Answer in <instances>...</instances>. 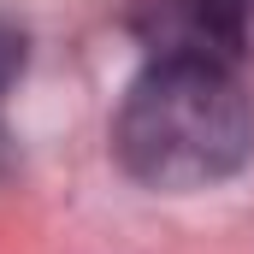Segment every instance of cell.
<instances>
[{"instance_id": "cell-1", "label": "cell", "mask_w": 254, "mask_h": 254, "mask_svg": "<svg viewBox=\"0 0 254 254\" xmlns=\"http://www.w3.org/2000/svg\"><path fill=\"white\" fill-rule=\"evenodd\" d=\"M113 154L166 195L213 190L254 160V95L237 60L154 54L113 119Z\"/></svg>"}, {"instance_id": "cell-3", "label": "cell", "mask_w": 254, "mask_h": 254, "mask_svg": "<svg viewBox=\"0 0 254 254\" xmlns=\"http://www.w3.org/2000/svg\"><path fill=\"white\" fill-rule=\"evenodd\" d=\"M249 6H254V0H249Z\"/></svg>"}, {"instance_id": "cell-2", "label": "cell", "mask_w": 254, "mask_h": 254, "mask_svg": "<svg viewBox=\"0 0 254 254\" xmlns=\"http://www.w3.org/2000/svg\"><path fill=\"white\" fill-rule=\"evenodd\" d=\"M24 77V30L12 18H0V95Z\"/></svg>"}]
</instances>
